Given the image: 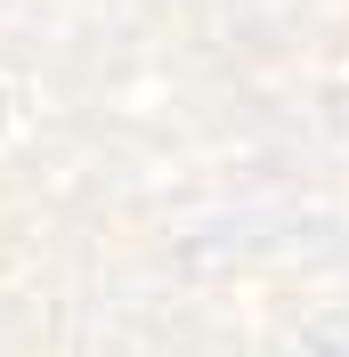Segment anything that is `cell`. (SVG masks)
I'll use <instances>...</instances> for the list:
<instances>
[]
</instances>
